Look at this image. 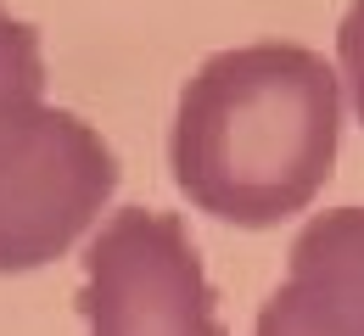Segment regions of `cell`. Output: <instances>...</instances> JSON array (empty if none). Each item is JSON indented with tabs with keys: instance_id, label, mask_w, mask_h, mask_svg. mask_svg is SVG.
<instances>
[{
	"instance_id": "6da1fadb",
	"label": "cell",
	"mask_w": 364,
	"mask_h": 336,
	"mask_svg": "<svg viewBox=\"0 0 364 336\" xmlns=\"http://www.w3.org/2000/svg\"><path fill=\"white\" fill-rule=\"evenodd\" d=\"M342 73L309 45L258 40L208 56L174 101L168 168L180 196L235 230H274L336 174Z\"/></svg>"
},
{
	"instance_id": "7a4b0ae2",
	"label": "cell",
	"mask_w": 364,
	"mask_h": 336,
	"mask_svg": "<svg viewBox=\"0 0 364 336\" xmlns=\"http://www.w3.org/2000/svg\"><path fill=\"white\" fill-rule=\"evenodd\" d=\"M118 191V157L68 107H34L0 129V275L56 264Z\"/></svg>"
},
{
	"instance_id": "3957f363",
	"label": "cell",
	"mask_w": 364,
	"mask_h": 336,
	"mask_svg": "<svg viewBox=\"0 0 364 336\" xmlns=\"http://www.w3.org/2000/svg\"><path fill=\"white\" fill-rule=\"evenodd\" d=\"M79 314L90 336H230L180 213L118 207L85 252Z\"/></svg>"
},
{
	"instance_id": "277c9868",
	"label": "cell",
	"mask_w": 364,
	"mask_h": 336,
	"mask_svg": "<svg viewBox=\"0 0 364 336\" xmlns=\"http://www.w3.org/2000/svg\"><path fill=\"white\" fill-rule=\"evenodd\" d=\"M252 336H364V207L314 213L291 252L286 281L264 297Z\"/></svg>"
},
{
	"instance_id": "5b68a950",
	"label": "cell",
	"mask_w": 364,
	"mask_h": 336,
	"mask_svg": "<svg viewBox=\"0 0 364 336\" xmlns=\"http://www.w3.org/2000/svg\"><path fill=\"white\" fill-rule=\"evenodd\" d=\"M34 107H46V50L40 28L11 17L0 6V129H11L17 118H28Z\"/></svg>"
},
{
	"instance_id": "8992f818",
	"label": "cell",
	"mask_w": 364,
	"mask_h": 336,
	"mask_svg": "<svg viewBox=\"0 0 364 336\" xmlns=\"http://www.w3.org/2000/svg\"><path fill=\"white\" fill-rule=\"evenodd\" d=\"M336 73H342V96L364 124V0H353L336 23Z\"/></svg>"
}]
</instances>
